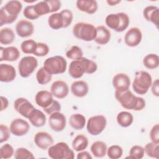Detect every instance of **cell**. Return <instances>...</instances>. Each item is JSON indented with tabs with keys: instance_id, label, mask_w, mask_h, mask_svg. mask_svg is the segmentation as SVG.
Returning a JSON list of instances; mask_svg holds the SVG:
<instances>
[{
	"instance_id": "6da1fadb",
	"label": "cell",
	"mask_w": 159,
	"mask_h": 159,
	"mask_svg": "<svg viewBox=\"0 0 159 159\" xmlns=\"http://www.w3.org/2000/svg\"><path fill=\"white\" fill-rule=\"evenodd\" d=\"M114 95L116 100L125 109L139 111L145 107V101L141 97L135 96L129 89L123 91H115Z\"/></svg>"
},
{
	"instance_id": "7a4b0ae2",
	"label": "cell",
	"mask_w": 159,
	"mask_h": 159,
	"mask_svg": "<svg viewBox=\"0 0 159 159\" xmlns=\"http://www.w3.org/2000/svg\"><path fill=\"white\" fill-rule=\"evenodd\" d=\"M73 34L79 40L85 42H91L96 37V28L92 24L79 22L73 27Z\"/></svg>"
},
{
	"instance_id": "3957f363",
	"label": "cell",
	"mask_w": 159,
	"mask_h": 159,
	"mask_svg": "<svg viewBox=\"0 0 159 159\" xmlns=\"http://www.w3.org/2000/svg\"><path fill=\"white\" fill-rule=\"evenodd\" d=\"M106 24L110 29L122 32L126 30L130 24V19L128 15L124 12L109 14L105 19Z\"/></svg>"
},
{
	"instance_id": "277c9868",
	"label": "cell",
	"mask_w": 159,
	"mask_h": 159,
	"mask_svg": "<svg viewBox=\"0 0 159 159\" xmlns=\"http://www.w3.org/2000/svg\"><path fill=\"white\" fill-rule=\"evenodd\" d=\"M152 83V78L149 73L145 71H139L135 74L132 82V88L138 94H146Z\"/></svg>"
},
{
	"instance_id": "5b68a950",
	"label": "cell",
	"mask_w": 159,
	"mask_h": 159,
	"mask_svg": "<svg viewBox=\"0 0 159 159\" xmlns=\"http://www.w3.org/2000/svg\"><path fill=\"white\" fill-rule=\"evenodd\" d=\"M43 67L52 75L62 74L67 68L66 60L60 55H56L47 58Z\"/></svg>"
},
{
	"instance_id": "8992f818",
	"label": "cell",
	"mask_w": 159,
	"mask_h": 159,
	"mask_svg": "<svg viewBox=\"0 0 159 159\" xmlns=\"http://www.w3.org/2000/svg\"><path fill=\"white\" fill-rule=\"evenodd\" d=\"M74 154L68 145L63 142H58L48 148V155L52 159H73Z\"/></svg>"
},
{
	"instance_id": "52a82bcc",
	"label": "cell",
	"mask_w": 159,
	"mask_h": 159,
	"mask_svg": "<svg viewBox=\"0 0 159 159\" xmlns=\"http://www.w3.org/2000/svg\"><path fill=\"white\" fill-rule=\"evenodd\" d=\"M107 119L103 115H96L89 118L86 123L88 132L92 135H98L105 129Z\"/></svg>"
},
{
	"instance_id": "ba28073f",
	"label": "cell",
	"mask_w": 159,
	"mask_h": 159,
	"mask_svg": "<svg viewBox=\"0 0 159 159\" xmlns=\"http://www.w3.org/2000/svg\"><path fill=\"white\" fill-rule=\"evenodd\" d=\"M38 66L37 59L32 56L22 57L18 64L19 73L21 77L27 78L31 75Z\"/></svg>"
},
{
	"instance_id": "9c48e42d",
	"label": "cell",
	"mask_w": 159,
	"mask_h": 159,
	"mask_svg": "<svg viewBox=\"0 0 159 159\" xmlns=\"http://www.w3.org/2000/svg\"><path fill=\"white\" fill-rule=\"evenodd\" d=\"M9 129L12 134L17 137H21L29 132L30 125L25 120L17 118L11 121Z\"/></svg>"
},
{
	"instance_id": "30bf717a",
	"label": "cell",
	"mask_w": 159,
	"mask_h": 159,
	"mask_svg": "<svg viewBox=\"0 0 159 159\" xmlns=\"http://www.w3.org/2000/svg\"><path fill=\"white\" fill-rule=\"evenodd\" d=\"M48 125L51 129L55 132H59L63 130L66 125L65 116L60 112L50 114L48 118Z\"/></svg>"
},
{
	"instance_id": "8fae6325",
	"label": "cell",
	"mask_w": 159,
	"mask_h": 159,
	"mask_svg": "<svg viewBox=\"0 0 159 159\" xmlns=\"http://www.w3.org/2000/svg\"><path fill=\"white\" fill-rule=\"evenodd\" d=\"M142 40V33L140 29L137 27L130 28L124 35V42L130 47H135L139 45Z\"/></svg>"
},
{
	"instance_id": "7c38bea8",
	"label": "cell",
	"mask_w": 159,
	"mask_h": 159,
	"mask_svg": "<svg viewBox=\"0 0 159 159\" xmlns=\"http://www.w3.org/2000/svg\"><path fill=\"white\" fill-rule=\"evenodd\" d=\"M14 108L22 116L27 119L31 111L35 109V107L27 99L18 98L14 102Z\"/></svg>"
},
{
	"instance_id": "4fadbf2b",
	"label": "cell",
	"mask_w": 159,
	"mask_h": 159,
	"mask_svg": "<svg viewBox=\"0 0 159 159\" xmlns=\"http://www.w3.org/2000/svg\"><path fill=\"white\" fill-rule=\"evenodd\" d=\"M50 92L53 97L59 99H64L68 94L69 87L65 81L63 80H57L51 85Z\"/></svg>"
},
{
	"instance_id": "5bb4252c",
	"label": "cell",
	"mask_w": 159,
	"mask_h": 159,
	"mask_svg": "<svg viewBox=\"0 0 159 159\" xmlns=\"http://www.w3.org/2000/svg\"><path fill=\"white\" fill-rule=\"evenodd\" d=\"M16 32L22 38L31 36L34 32V25L32 22L26 19H20L16 25Z\"/></svg>"
},
{
	"instance_id": "9a60e30c",
	"label": "cell",
	"mask_w": 159,
	"mask_h": 159,
	"mask_svg": "<svg viewBox=\"0 0 159 159\" xmlns=\"http://www.w3.org/2000/svg\"><path fill=\"white\" fill-rule=\"evenodd\" d=\"M34 143L39 148L47 150L53 144V139L47 132L40 131L34 136Z\"/></svg>"
},
{
	"instance_id": "2e32d148",
	"label": "cell",
	"mask_w": 159,
	"mask_h": 159,
	"mask_svg": "<svg viewBox=\"0 0 159 159\" xmlns=\"http://www.w3.org/2000/svg\"><path fill=\"white\" fill-rule=\"evenodd\" d=\"M112 83L113 87L116 89V91H123L129 89L130 80L127 74L119 73L114 76Z\"/></svg>"
},
{
	"instance_id": "e0dca14e",
	"label": "cell",
	"mask_w": 159,
	"mask_h": 159,
	"mask_svg": "<svg viewBox=\"0 0 159 159\" xmlns=\"http://www.w3.org/2000/svg\"><path fill=\"white\" fill-rule=\"evenodd\" d=\"M20 57V52L16 47H0V61H15Z\"/></svg>"
},
{
	"instance_id": "ac0fdd59",
	"label": "cell",
	"mask_w": 159,
	"mask_h": 159,
	"mask_svg": "<svg viewBox=\"0 0 159 159\" xmlns=\"http://www.w3.org/2000/svg\"><path fill=\"white\" fill-rule=\"evenodd\" d=\"M85 66L82 58L80 60H73L70 63L68 67V73L73 78H80L83 76L84 73H85Z\"/></svg>"
},
{
	"instance_id": "d6986e66",
	"label": "cell",
	"mask_w": 159,
	"mask_h": 159,
	"mask_svg": "<svg viewBox=\"0 0 159 159\" xmlns=\"http://www.w3.org/2000/svg\"><path fill=\"white\" fill-rule=\"evenodd\" d=\"M16 71L14 67L9 64H0V81L4 83H9L15 80Z\"/></svg>"
},
{
	"instance_id": "ffe728a7",
	"label": "cell",
	"mask_w": 159,
	"mask_h": 159,
	"mask_svg": "<svg viewBox=\"0 0 159 159\" xmlns=\"http://www.w3.org/2000/svg\"><path fill=\"white\" fill-rule=\"evenodd\" d=\"M53 96L50 91L41 90L37 92L35 97V101L37 106L42 109L48 107L53 101Z\"/></svg>"
},
{
	"instance_id": "44dd1931",
	"label": "cell",
	"mask_w": 159,
	"mask_h": 159,
	"mask_svg": "<svg viewBox=\"0 0 159 159\" xmlns=\"http://www.w3.org/2000/svg\"><path fill=\"white\" fill-rule=\"evenodd\" d=\"M1 9L10 17L17 19L18 15L21 12L22 4L19 1L12 0L8 1Z\"/></svg>"
},
{
	"instance_id": "7402d4cb",
	"label": "cell",
	"mask_w": 159,
	"mask_h": 159,
	"mask_svg": "<svg viewBox=\"0 0 159 159\" xmlns=\"http://www.w3.org/2000/svg\"><path fill=\"white\" fill-rule=\"evenodd\" d=\"M72 94L78 98H83L89 91L88 83L83 80H76L72 83L70 87Z\"/></svg>"
},
{
	"instance_id": "603a6c76",
	"label": "cell",
	"mask_w": 159,
	"mask_h": 159,
	"mask_svg": "<svg viewBox=\"0 0 159 159\" xmlns=\"http://www.w3.org/2000/svg\"><path fill=\"white\" fill-rule=\"evenodd\" d=\"M76 6L79 11L88 14H94L98 8V2L95 0H78Z\"/></svg>"
},
{
	"instance_id": "cb8c5ba5",
	"label": "cell",
	"mask_w": 159,
	"mask_h": 159,
	"mask_svg": "<svg viewBox=\"0 0 159 159\" xmlns=\"http://www.w3.org/2000/svg\"><path fill=\"white\" fill-rule=\"evenodd\" d=\"M144 18L153 24L158 29L159 22V8L156 6H148L143 11Z\"/></svg>"
},
{
	"instance_id": "d4e9b609",
	"label": "cell",
	"mask_w": 159,
	"mask_h": 159,
	"mask_svg": "<svg viewBox=\"0 0 159 159\" xmlns=\"http://www.w3.org/2000/svg\"><path fill=\"white\" fill-rule=\"evenodd\" d=\"M27 119L30 124L35 127H43L46 123V116L40 110L36 108L34 109L28 116Z\"/></svg>"
},
{
	"instance_id": "484cf974",
	"label": "cell",
	"mask_w": 159,
	"mask_h": 159,
	"mask_svg": "<svg viewBox=\"0 0 159 159\" xmlns=\"http://www.w3.org/2000/svg\"><path fill=\"white\" fill-rule=\"evenodd\" d=\"M96 35L94 42L99 45H106L111 40V34L110 30L105 26L100 25L96 27Z\"/></svg>"
},
{
	"instance_id": "4316f807",
	"label": "cell",
	"mask_w": 159,
	"mask_h": 159,
	"mask_svg": "<svg viewBox=\"0 0 159 159\" xmlns=\"http://www.w3.org/2000/svg\"><path fill=\"white\" fill-rule=\"evenodd\" d=\"M85 117L80 113L72 114L69 119L70 125L75 130H79L83 129L86 125Z\"/></svg>"
},
{
	"instance_id": "83f0119b",
	"label": "cell",
	"mask_w": 159,
	"mask_h": 159,
	"mask_svg": "<svg viewBox=\"0 0 159 159\" xmlns=\"http://www.w3.org/2000/svg\"><path fill=\"white\" fill-rule=\"evenodd\" d=\"M92 154L96 158H102L107 153V147L106 143L102 141L93 142L90 147Z\"/></svg>"
},
{
	"instance_id": "f1b7e54d",
	"label": "cell",
	"mask_w": 159,
	"mask_h": 159,
	"mask_svg": "<svg viewBox=\"0 0 159 159\" xmlns=\"http://www.w3.org/2000/svg\"><path fill=\"white\" fill-rule=\"evenodd\" d=\"M88 139L83 134L77 135L72 142V147L76 152H81L85 150L88 146Z\"/></svg>"
},
{
	"instance_id": "f546056e",
	"label": "cell",
	"mask_w": 159,
	"mask_h": 159,
	"mask_svg": "<svg viewBox=\"0 0 159 159\" xmlns=\"http://www.w3.org/2000/svg\"><path fill=\"white\" fill-rule=\"evenodd\" d=\"M15 34L9 27H4L0 30V43L2 45L11 44L15 40Z\"/></svg>"
},
{
	"instance_id": "4dcf8cb0",
	"label": "cell",
	"mask_w": 159,
	"mask_h": 159,
	"mask_svg": "<svg viewBox=\"0 0 159 159\" xmlns=\"http://www.w3.org/2000/svg\"><path fill=\"white\" fill-rule=\"evenodd\" d=\"M116 120L120 126L127 127L132 124L134 117L132 114L128 111H121L117 115Z\"/></svg>"
},
{
	"instance_id": "1f68e13d",
	"label": "cell",
	"mask_w": 159,
	"mask_h": 159,
	"mask_svg": "<svg viewBox=\"0 0 159 159\" xmlns=\"http://www.w3.org/2000/svg\"><path fill=\"white\" fill-rule=\"evenodd\" d=\"M48 24L50 28L58 30L63 28V20L60 12L53 13L48 18Z\"/></svg>"
},
{
	"instance_id": "d6a6232c",
	"label": "cell",
	"mask_w": 159,
	"mask_h": 159,
	"mask_svg": "<svg viewBox=\"0 0 159 159\" xmlns=\"http://www.w3.org/2000/svg\"><path fill=\"white\" fill-rule=\"evenodd\" d=\"M143 65L149 70H154L159 66V57L155 53L147 55L143 59Z\"/></svg>"
},
{
	"instance_id": "836d02e7",
	"label": "cell",
	"mask_w": 159,
	"mask_h": 159,
	"mask_svg": "<svg viewBox=\"0 0 159 159\" xmlns=\"http://www.w3.org/2000/svg\"><path fill=\"white\" fill-rule=\"evenodd\" d=\"M52 75L50 74L43 66L39 68L36 73V80L40 85H44L48 83L52 80Z\"/></svg>"
},
{
	"instance_id": "e575fe53",
	"label": "cell",
	"mask_w": 159,
	"mask_h": 159,
	"mask_svg": "<svg viewBox=\"0 0 159 159\" xmlns=\"http://www.w3.org/2000/svg\"><path fill=\"white\" fill-rule=\"evenodd\" d=\"M143 148L148 157L157 159L159 158V143L151 142L147 143Z\"/></svg>"
},
{
	"instance_id": "d590c367",
	"label": "cell",
	"mask_w": 159,
	"mask_h": 159,
	"mask_svg": "<svg viewBox=\"0 0 159 159\" xmlns=\"http://www.w3.org/2000/svg\"><path fill=\"white\" fill-rule=\"evenodd\" d=\"M37 42L33 39L24 40L20 44V49L22 52L25 54H34L37 47Z\"/></svg>"
},
{
	"instance_id": "8d00e7d4",
	"label": "cell",
	"mask_w": 159,
	"mask_h": 159,
	"mask_svg": "<svg viewBox=\"0 0 159 159\" xmlns=\"http://www.w3.org/2000/svg\"><path fill=\"white\" fill-rule=\"evenodd\" d=\"M66 57L73 60H80L83 57V52L80 47L73 45L66 52Z\"/></svg>"
},
{
	"instance_id": "74e56055",
	"label": "cell",
	"mask_w": 159,
	"mask_h": 159,
	"mask_svg": "<svg viewBox=\"0 0 159 159\" xmlns=\"http://www.w3.org/2000/svg\"><path fill=\"white\" fill-rule=\"evenodd\" d=\"M106 154L110 159H118L122 156L123 149L119 145H112L107 148Z\"/></svg>"
},
{
	"instance_id": "f35d334b",
	"label": "cell",
	"mask_w": 159,
	"mask_h": 159,
	"mask_svg": "<svg viewBox=\"0 0 159 159\" xmlns=\"http://www.w3.org/2000/svg\"><path fill=\"white\" fill-rule=\"evenodd\" d=\"M34 8L39 17L50 13V8L47 0L39 2L34 5Z\"/></svg>"
},
{
	"instance_id": "ab89813d",
	"label": "cell",
	"mask_w": 159,
	"mask_h": 159,
	"mask_svg": "<svg viewBox=\"0 0 159 159\" xmlns=\"http://www.w3.org/2000/svg\"><path fill=\"white\" fill-rule=\"evenodd\" d=\"M14 157L16 159H34L35 158L33 153L24 147L17 148L14 152Z\"/></svg>"
},
{
	"instance_id": "60d3db41",
	"label": "cell",
	"mask_w": 159,
	"mask_h": 159,
	"mask_svg": "<svg viewBox=\"0 0 159 159\" xmlns=\"http://www.w3.org/2000/svg\"><path fill=\"white\" fill-rule=\"evenodd\" d=\"M14 155L13 147L9 143H5L0 148V158L7 159L11 158Z\"/></svg>"
},
{
	"instance_id": "b9f144b4",
	"label": "cell",
	"mask_w": 159,
	"mask_h": 159,
	"mask_svg": "<svg viewBox=\"0 0 159 159\" xmlns=\"http://www.w3.org/2000/svg\"><path fill=\"white\" fill-rule=\"evenodd\" d=\"M145 154L144 148L140 145H134L129 151V155L128 158L134 159H141L143 157Z\"/></svg>"
},
{
	"instance_id": "7bdbcfd3",
	"label": "cell",
	"mask_w": 159,
	"mask_h": 159,
	"mask_svg": "<svg viewBox=\"0 0 159 159\" xmlns=\"http://www.w3.org/2000/svg\"><path fill=\"white\" fill-rule=\"evenodd\" d=\"M48 46L43 42H37L35 50L33 55L36 57H43L46 56L49 53Z\"/></svg>"
},
{
	"instance_id": "ee69618b",
	"label": "cell",
	"mask_w": 159,
	"mask_h": 159,
	"mask_svg": "<svg viewBox=\"0 0 159 159\" xmlns=\"http://www.w3.org/2000/svg\"><path fill=\"white\" fill-rule=\"evenodd\" d=\"M82 60L85 66V69H86L85 73L91 75L97 71L98 65L96 62L85 57H83Z\"/></svg>"
},
{
	"instance_id": "f6af8a7d",
	"label": "cell",
	"mask_w": 159,
	"mask_h": 159,
	"mask_svg": "<svg viewBox=\"0 0 159 159\" xmlns=\"http://www.w3.org/2000/svg\"><path fill=\"white\" fill-rule=\"evenodd\" d=\"M23 15L26 19L29 20H35L39 17V16L36 13L34 5L26 6L23 11Z\"/></svg>"
},
{
	"instance_id": "bcb514c9",
	"label": "cell",
	"mask_w": 159,
	"mask_h": 159,
	"mask_svg": "<svg viewBox=\"0 0 159 159\" xmlns=\"http://www.w3.org/2000/svg\"><path fill=\"white\" fill-rule=\"evenodd\" d=\"M62 16L63 20V28L68 27L72 22L73 19V15L72 12L68 9H65L60 12Z\"/></svg>"
},
{
	"instance_id": "7dc6e473",
	"label": "cell",
	"mask_w": 159,
	"mask_h": 159,
	"mask_svg": "<svg viewBox=\"0 0 159 159\" xmlns=\"http://www.w3.org/2000/svg\"><path fill=\"white\" fill-rule=\"evenodd\" d=\"M10 129L3 124H1L0 125V143H2L8 140L11 135Z\"/></svg>"
},
{
	"instance_id": "c3c4849f",
	"label": "cell",
	"mask_w": 159,
	"mask_h": 159,
	"mask_svg": "<svg viewBox=\"0 0 159 159\" xmlns=\"http://www.w3.org/2000/svg\"><path fill=\"white\" fill-rule=\"evenodd\" d=\"M61 108V106L60 102L54 99L52 103L48 107H47V108L43 109V110L46 114L50 115L54 112H60Z\"/></svg>"
},
{
	"instance_id": "681fc988",
	"label": "cell",
	"mask_w": 159,
	"mask_h": 159,
	"mask_svg": "<svg viewBox=\"0 0 159 159\" xmlns=\"http://www.w3.org/2000/svg\"><path fill=\"white\" fill-rule=\"evenodd\" d=\"M150 138L152 142L159 143V124H155L150 131Z\"/></svg>"
},
{
	"instance_id": "f907efd6",
	"label": "cell",
	"mask_w": 159,
	"mask_h": 159,
	"mask_svg": "<svg viewBox=\"0 0 159 159\" xmlns=\"http://www.w3.org/2000/svg\"><path fill=\"white\" fill-rule=\"evenodd\" d=\"M47 2L50 6V13H55L61 8V3L58 0H47Z\"/></svg>"
},
{
	"instance_id": "816d5d0a",
	"label": "cell",
	"mask_w": 159,
	"mask_h": 159,
	"mask_svg": "<svg viewBox=\"0 0 159 159\" xmlns=\"http://www.w3.org/2000/svg\"><path fill=\"white\" fill-rule=\"evenodd\" d=\"M151 90L152 94L156 97L159 96V80L155 79L151 84Z\"/></svg>"
},
{
	"instance_id": "f5cc1de1",
	"label": "cell",
	"mask_w": 159,
	"mask_h": 159,
	"mask_svg": "<svg viewBox=\"0 0 159 159\" xmlns=\"http://www.w3.org/2000/svg\"><path fill=\"white\" fill-rule=\"evenodd\" d=\"M77 159H92V156L86 151H81L77 154Z\"/></svg>"
},
{
	"instance_id": "db71d44e",
	"label": "cell",
	"mask_w": 159,
	"mask_h": 159,
	"mask_svg": "<svg viewBox=\"0 0 159 159\" xmlns=\"http://www.w3.org/2000/svg\"><path fill=\"white\" fill-rule=\"evenodd\" d=\"M1 112H2L4 110L6 109L7 107H8V106H9V101H8V99L6 98L1 96Z\"/></svg>"
},
{
	"instance_id": "11a10c76",
	"label": "cell",
	"mask_w": 159,
	"mask_h": 159,
	"mask_svg": "<svg viewBox=\"0 0 159 159\" xmlns=\"http://www.w3.org/2000/svg\"><path fill=\"white\" fill-rule=\"evenodd\" d=\"M106 2L107 3V4L109 6H116L117 4L120 3V0H107Z\"/></svg>"
}]
</instances>
